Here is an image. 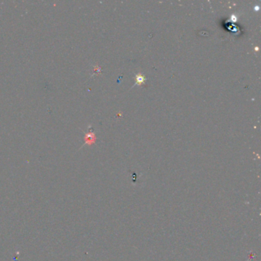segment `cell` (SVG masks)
Segmentation results:
<instances>
[{
    "label": "cell",
    "instance_id": "obj_1",
    "mask_svg": "<svg viewBox=\"0 0 261 261\" xmlns=\"http://www.w3.org/2000/svg\"><path fill=\"white\" fill-rule=\"evenodd\" d=\"M137 84H142V82L145 80V77H143V76L140 75V74H137Z\"/></svg>",
    "mask_w": 261,
    "mask_h": 261
}]
</instances>
